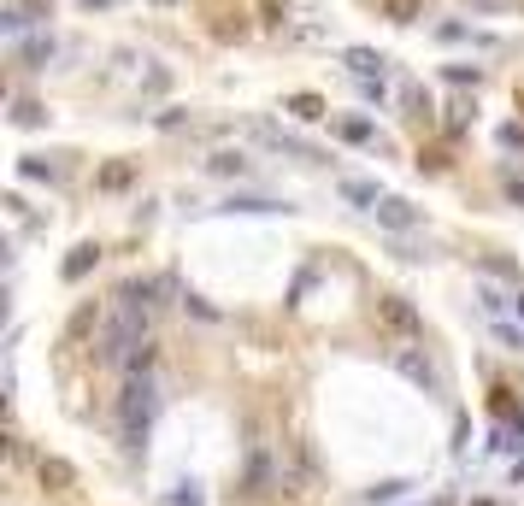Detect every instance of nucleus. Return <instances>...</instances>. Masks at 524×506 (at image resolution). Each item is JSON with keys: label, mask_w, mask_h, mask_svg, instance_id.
Masks as SVG:
<instances>
[{"label": "nucleus", "mask_w": 524, "mask_h": 506, "mask_svg": "<svg viewBox=\"0 0 524 506\" xmlns=\"http://www.w3.org/2000/svg\"><path fill=\"white\" fill-rule=\"evenodd\" d=\"M154 407H159L154 371H136V377H124V389H118V430H124V448H130V453H136V448L148 442Z\"/></svg>", "instance_id": "nucleus-1"}, {"label": "nucleus", "mask_w": 524, "mask_h": 506, "mask_svg": "<svg viewBox=\"0 0 524 506\" xmlns=\"http://www.w3.org/2000/svg\"><path fill=\"white\" fill-rule=\"evenodd\" d=\"M377 324L395 342H418L425 336V318H418V307H412L407 295H377Z\"/></svg>", "instance_id": "nucleus-2"}, {"label": "nucleus", "mask_w": 524, "mask_h": 506, "mask_svg": "<svg viewBox=\"0 0 524 506\" xmlns=\"http://www.w3.org/2000/svg\"><path fill=\"white\" fill-rule=\"evenodd\" d=\"M371 218H377L383 230H395V236H407V230H418V218H425V212L412 207V200H401V195H383L377 207H371Z\"/></svg>", "instance_id": "nucleus-3"}, {"label": "nucleus", "mask_w": 524, "mask_h": 506, "mask_svg": "<svg viewBox=\"0 0 524 506\" xmlns=\"http://www.w3.org/2000/svg\"><path fill=\"white\" fill-rule=\"evenodd\" d=\"M254 136H259V141H266V148H277V154H295V159H325V154H318V148H312V141H300V136H295V130H277V124H259V130H254Z\"/></svg>", "instance_id": "nucleus-4"}, {"label": "nucleus", "mask_w": 524, "mask_h": 506, "mask_svg": "<svg viewBox=\"0 0 524 506\" xmlns=\"http://www.w3.org/2000/svg\"><path fill=\"white\" fill-rule=\"evenodd\" d=\"M395 366H401V377H412V383H425V389H442V371L430 366L425 353H412V348H401V353H395Z\"/></svg>", "instance_id": "nucleus-5"}, {"label": "nucleus", "mask_w": 524, "mask_h": 506, "mask_svg": "<svg viewBox=\"0 0 524 506\" xmlns=\"http://www.w3.org/2000/svg\"><path fill=\"white\" fill-rule=\"evenodd\" d=\"M478 300H483V312H489V318H501V312H519V289H501L495 277H478Z\"/></svg>", "instance_id": "nucleus-6"}, {"label": "nucleus", "mask_w": 524, "mask_h": 506, "mask_svg": "<svg viewBox=\"0 0 524 506\" xmlns=\"http://www.w3.org/2000/svg\"><path fill=\"white\" fill-rule=\"evenodd\" d=\"M342 59H348V71H354L359 83H383V71H389V59H383V54H371V47H348Z\"/></svg>", "instance_id": "nucleus-7"}, {"label": "nucleus", "mask_w": 524, "mask_h": 506, "mask_svg": "<svg viewBox=\"0 0 524 506\" xmlns=\"http://www.w3.org/2000/svg\"><path fill=\"white\" fill-rule=\"evenodd\" d=\"M136 183V159H113V165H100L95 171V189L100 195H118V189Z\"/></svg>", "instance_id": "nucleus-8"}, {"label": "nucleus", "mask_w": 524, "mask_h": 506, "mask_svg": "<svg viewBox=\"0 0 524 506\" xmlns=\"http://www.w3.org/2000/svg\"><path fill=\"white\" fill-rule=\"evenodd\" d=\"M342 200H348V207H359V212H371L383 200V189L377 183H359V177H342Z\"/></svg>", "instance_id": "nucleus-9"}, {"label": "nucleus", "mask_w": 524, "mask_h": 506, "mask_svg": "<svg viewBox=\"0 0 524 506\" xmlns=\"http://www.w3.org/2000/svg\"><path fill=\"white\" fill-rule=\"evenodd\" d=\"M95 259H100V248H95V241H77V248H72V259H65V283H83L89 271H95Z\"/></svg>", "instance_id": "nucleus-10"}, {"label": "nucleus", "mask_w": 524, "mask_h": 506, "mask_svg": "<svg viewBox=\"0 0 524 506\" xmlns=\"http://www.w3.org/2000/svg\"><path fill=\"white\" fill-rule=\"evenodd\" d=\"M18 171H24L30 183H59V177H65V165H59V159H47V154H30Z\"/></svg>", "instance_id": "nucleus-11"}, {"label": "nucleus", "mask_w": 524, "mask_h": 506, "mask_svg": "<svg viewBox=\"0 0 524 506\" xmlns=\"http://www.w3.org/2000/svg\"><path fill=\"white\" fill-rule=\"evenodd\" d=\"M154 359H159V342H154V336H142L136 348L124 353V377H136V371H154Z\"/></svg>", "instance_id": "nucleus-12"}, {"label": "nucleus", "mask_w": 524, "mask_h": 506, "mask_svg": "<svg viewBox=\"0 0 524 506\" xmlns=\"http://www.w3.org/2000/svg\"><path fill=\"white\" fill-rule=\"evenodd\" d=\"M42 489H54V494L77 489V471H72L65 460H42Z\"/></svg>", "instance_id": "nucleus-13"}, {"label": "nucleus", "mask_w": 524, "mask_h": 506, "mask_svg": "<svg viewBox=\"0 0 524 506\" xmlns=\"http://www.w3.org/2000/svg\"><path fill=\"white\" fill-rule=\"evenodd\" d=\"M207 171H218V177H248V171H254V165H248V154H236V148H224V154H213V159H207Z\"/></svg>", "instance_id": "nucleus-14"}, {"label": "nucleus", "mask_w": 524, "mask_h": 506, "mask_svg": "<svg viewBox=\"0 0 524 506\" xmlns=\"http://www.w3.org/2000/svg\"><path fill=\"white\" fill-rule=\"evenodd\" d=\"M336 136H342V141H354V148H366V141H377V124H371V118H342Z\"/></svg>", "instance_id": "nucleus-15"}, {"label": "nucleus", "mask_w": 524, "mask_h": 506, "mask_svg": "<svg viewBox=\"0 0 524 506\" xmlns=\"http://www.w3.org/2000/svg\"><path fill=\"white\" fill-rule=\"evenodd\" d=\"M248 489H254V494L271 489V460H266V448H254V460H248Z\"/></svg>", "instance_id": "nucleus-16"}, {"label": "nucleus", "mask_w": 524, "mask_h": 506, "mask_svg": "<svg viewBox=\"0 0 524 506\" xmlns=\"http://www.w3.org/2000/svg\"><path fill=\"white\" fill-rule=\"evenodd\" d=\"M401 100H407V113L418 118V124H436V113H430V95H425V89H407Z\"/></svg>", "instance_id": "nucleus-17"}, {"label": "nucleus", "mask_w": 524, "mask_h": 506, "mask_svg": "<svg viewBox=\"0 0 524 506\" xmlns=\"http://www.w3.org/2000/svg\"><path fill=\"white\" fill-rule=\"evenodd\" d=\"M289 113L312 124V118H325V100H318V95H289Z\"/></svg>", "instance_id": "nucleus-18"}, {"label": "nucleus", "mask_w": 524, "mask_h": 506, "mask_svg": "<svg viewBox=\"0 0 524 506\" xmlns=\"http://www.w3.org/2000/svg\"><path fill=\"white\" fill-rule=\"evenodd\" d=\"M383 13L395 18V24H412V18L425 13V0H383Z\"/></svg>", "instance_id": "nucleus-19"}, {"label": "nucleus", "mask_w": 524, "mask_h": 506, "mask_svg": "<svg viewBox=\"0 0 524 506\" xmlns=\"http://www.w3.org/2000/svg\"><path fill=\"white\" fill-rule=\"evenodd\" d=\"M224 212H283V207H277V200H259V195H236Z\"/></svg>", "instance_id": "nucleus-20"}, {"label": "nucleus", "mask_w": 524, "mask_h": 506, "mask_svg": "<svg viewBox=\"0 0 524 506\" xmlns=\"http://www.w3.org/2000/svg\"><path fill=\"white\" fill-rule=\"evenodd\" d=\"M13 124L18 130H36V124H42V106H36V100H18V106H13Z\"/></svg>", "instance_id": "nucleus-21"}, {"label": "nucleus", "mask_w": 524, "mask_h": 506, "mask_svg": "<svg viewBox=\"0 0 524 506\" xmlns=\"http://www.w3.org/2000/svg\"><path fill=\"white\" fill-rule=\"evenodd\" d=\"M47 54H54V42H24V47H18V59H24V65H30V71L42 65V59H47Z\"/></svg>", "instance_id": "nucleus-22"}, {"label": "nucleus", "mask_w": 524, "mask_h": 506, "mask_svg": "<svg viewBox=\"0 0 524 506\" xmlns=\"http://www.w3.org/2000/svg\"><path fill=\"white\" fill-rule=\"evenodd\" d=\"M448 83H460V89L471 83V89H478V83H483V71H478V65H448Z\"/></svg>", "instance_id": "nucleus-23"}, {"label": "nucleus", "mask_w": 524, "mask_h": 506, "mask_svg": "<svg viewBox=\"0 0 524 506\" xmlns=\"http://www.w3.org/2000/svg\"><path fill=\"white\" fill-rule=\"evenodd\" d=\"M495 336H501V342H507V348H512V353H524V330H519V324H501V318H495Z\"/></svg>", "instance_id": "nucleus-24"}, {"label": "nucleus", "mask_w": 524, "mask_h": 506, "mask_svg": "<svg viewBox=\"0 0 524 506\" xmlns=\"http://www.w3.org/2000/svg\"><path fill=\"white\" fill-rule=\"evenodd\" d=\"M154 124H159V130H183V106H165V113H159Z\"/></svg>", "instance_id": "nucleus-25"}, {"label": "nucleus", "mask_w": 524, "mask_h": 506, "mask_svg": "<svg viewBox=\"0 0 524 506\" xmlns=\"http://www.w3.org/2000/svg\"><path fill=\"white\" fill-rule=\"evenodd\" d=\"M89 13H106V6H118V0H83Z\"/></svg>", "instance_id": "nucleus-26"}, {"label": "nucleus", "mask_w": 524, "mask_h": 506, "mask_svg": "<svg viewBox=\"0 0 524 506\" xmlns=\"http://www.w3.org/2000/svg\"><path fill=\"white\" fill-rule=\"evenodd\" d=\"M154 6H171V0H154Z\"/></svg>", "instance_id": "nucleus-27"}]
</instances>
